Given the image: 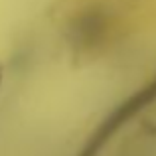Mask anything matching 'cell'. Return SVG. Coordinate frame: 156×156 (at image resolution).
Returning <instances> with one entry per match:
<instances>
[{
  "label": "cell",
  "mask_w": 156,
  "mask_h": 156,
  "mask_svg": "<svg viewBox=\"0 0 156 156\" xmlns=\"http://www.w3.org/2000/svg\"><path fill=\"white\" fill-rule=\"evenodd\" d=\"M0 81H2V67H0Z\"/></svg>",
  "instance_id": "cell-1"
}]
</instances>
